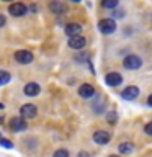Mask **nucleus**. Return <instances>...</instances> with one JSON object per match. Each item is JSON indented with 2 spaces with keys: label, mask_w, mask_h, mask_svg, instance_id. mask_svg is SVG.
Returning a JSON list of instances; mask_svg holds the SVG:
<instances>
[{
  "label": "nucleus",
  "mask_w": 152,
  "mask_h": 157,
  "mask_svg": "<svg viewBox=\"0 0 152 157\" xmlns=\"http://www.w3.org/2000/svg\"><path fill=\"white\" fill-rule=\"evenodd\" d=\"M118 149H120V152H121V154H131L134 147H132V144H131V142H121Z\"/></svg>",
  "instance_id": "2eb2a0df"
},
{
  "label": "nucleus",
  "mask_w": 152,
  "mask_h": 157,
  "mask_svg": "<svg viewBox=\"0 0 152 157\" xmlns=\"http://www.w3.org/2000/svg\"><path fill=\"white\" fill-rule=\"evenodd\" d=\"M0 144H2L3 147H8V149H12V147H13L12 141H8V139H3L2 136H0Z\"/></svg>",
  "instance_id": "aec40b11"
},
{
  "label": "nucleus",
  "mask_w": 152,
  "mask_h": 157,
  "mask_svg": "<svg viewBox=\"0 0 152 157\" xmlns=\"http://www.w3.org/2000/svg\"><path fill=\"white\" fill-rule=\"evenodd\" d=\"M147 103H149V106H152V95H149V98H147Z\"/></svg>",
  "instance_id": "b1692460"
},
{
  "label": "nucleus",
  "mask_w": 152,
  "mask_h": 157,
  "mask_svg": "<svg viewBox=\"0 0 152 157\" xmlns=\"http://www.w3.org/2000/svg\"><path fill=\"white\" fill-rule=\"evenodd\" d=\"M23 92H25L26 97H36V95H39V92H41V87H39L38 83H34V82H29V83L25 85Z\"/></svg>",
  "instance_id": "f8f14e48"
},
{
  "label": "nucleus",
  "mask_w": 152,
  "mask_h": 157,
  "mask_svg": "<svg viewBox=\"0 0 152 157\" xmlns=\"http://www.w3.org/2000/svg\"><path fill=\"white\" fill-rule=\"evenodd\" d=\"M78 95L82 98H92L95 95V88H93V85H90V83H82V85L78 87Z\"/></svg>",
  "instance_id": "9b49d317"
},
{
  "label": "nucleus",
  "mask_w": 152,
  "mask_h": 157,
  "mask_svg": "<svg viewBox=\"0 0 152 157\" xmlns=\"http://www.w3.org/2000/svg\"><path fill=\"white\" fill-rule=\"evenodd\" d=\"M8 12H10L12 17H23V15H26L28 7L25 3H21V2H15V3H12L8 7Z\"/></svg>",
  "instance_id": "39448f33"
},
{
  "label": "nucleus",
  "mask_w": 152,
  "mask_h": 157,
  "mask_svg": "<svg viewBox=\"0 0 152 157\" xmlns=\"http://www.w3.org/2000/svg\"><path fill=\"white\" fill-rule=\"evenodd\" d=\"M52 157H69V151L67 149H57Z\"/></svg>",
  "instance_id": "a211bd4d"
},
{
  "label": "nucleus",
  "mask_w": 152,
  "mask_h": 157,
  "mask_svg": "<svg viewBox=\"0 0 152 157\" xmlns=\"http://www.w3.org/2000/svg\"><path fill=\"white\" fill-rule=\"evenodd\" d=\"M85 44H87V38H83V36H75V38L69 39V48H72V49H82V48H85Z\"/></svg>",
  "instance_id": "4468645a"
},
{
  "label": "nucleus",
  "mask_w": 152,
  "mask_h": 157,
  "mask_svg": "<svg viewBox=\"0 0 152 157\" xmlns=\"http://www.w3.org/2000/svg\"><path fill=\"white\" fill-rule=\"evenodd\" d=\"M116 121H118V115H116V113H108V123H110V124H115Z\"/></svg>",
  "instance_id": "6ab92c4d"
},
{
  "label": "nucleus",
  "mask_w": 152,
  "mask_h": 157,
  "mask_svg": "<svg viewBox=\"0 0 152 157\" xmlns=\"http://www.w3.org/2000/svg\"><path fill=\"white\" fill-rule=\"evenodd\" d=\"M20 115H21L23 120H31L38 115V108L36 105H31V103H26V105H23L20 108Z\"/></svg>",
  "instance_id": "20e7f679"
},
{
  "label": "nucleus",
  "mask_w": 152,
  "mask_h": 157,
  "mask_svg": "<svg viewBox=\"0 0 152 157\" xmlns=\"http://www.w3.org/2000/svg\"><path fill=\"white\" fill-rule=\"evenodd\" d=\"M121 97L124 98V100H134V98L139 97V88L134 87V85H129L126 87L124 90L121 92Z\"/></svg>",
  "instance_id": "1a4fd4ad"
},
{
  "label": "nucleus",
  "mask_w": 152,
  "mask_h": 157,
  "mask_svg": "<svg viewBox=\"0 0 152 157\" xmlns=\"http://www.w3.org/2000/svg\"><path fill=\"white\" fill-rule=\"evenodd\" d=\"M110 132L108 131H95L93 132V141L97 142V144H100V146H105V144H108L110 142Z\"/></svg>",
  "instance_id": "0eeeda50"
},
{
  "label": "nucleus",
  "mask_w": 152,
  "mask_h": 157,
  "mask_svg": "<svg viewBox=\"0 0 152 157\" xmlns=\"http://www.w3.org/2000/svg\"><path fill=\"white\" fill-rule=\"evenodd\" d=\"M110 157H120V155H110Z\"/></svg>",
  "instance_id": "393cba45"
},
{
  "label": "nucleus",
  "mask_w": 152,
  "mask_h": 157,
  "mask_svg": "<svg viewBox=\"0 0 152 157\" xmlns=\"http://www.w3.org/2000/svg\"><path fill=\"white\" fill-rule=\"evenodd\" d=\"M8 126H10V129H12L13 132H21V131H25V129L28 128L26 120H23L21 116L12 118V120L8 121Z\"/></svg>",
  "instance_id": "7ed1b4c3"
},
{
  "label": "nucleus",
  "mask_w": 152,
  "mask_h": 157,
  "mask_svg": "<svg viewBox=\"0 0 152 157\" xmlns=\"http://www.w3.org/2000/svg\"><path fill=\"white\" fill-rule=\"evenodd\" d=\"M105 82L110 87H118V85H121L123 77H121V74H118V72H110V74H106Z\"/></svg>",
  "instance_id": "6e6552de"
},
{
  "label": "nucleus",
  "mask_w": 152,
  "mask_h": 157,
  "mask_svg": "<svg viewBox=\"0 0 152 157\" xmlns=\"http://www.w3.org/2000/svg\"><path fill=\"white\" fill-rule=\"evenodd\" d=\"M78 157H90L87 152H78Z\"/></svg>",
  "instance_id": "5701e85b"
},
{
  "label": "nucleus",
  "mask_w": 152,
  "mask_h": 157,
  "mask_svg": "<svg viewBox=\"0 0 152 157\" xmlns=\"http://www.w3.org/2000/svg\"><path fill=\"white\" fill-rule=\"evenodd\" d=\"M144 131H146V134H147V136H152V121H150V123H147V124L144 126Z\"/></svg>",
  "instance_id": "412c9836"
},
{
  "label": "nucleus",
  "mask_w": 152,
  "mask_h": 157,
  "mask_svg": "<svg viewBox=\"0 0 152 157\" xmlns=\"http://www.w3.org/2000/svg\"><path fill=\"white\" fill-rule=\"evenodd\" d=\"M15 61L20 64H29L33 61V52L26 51V49H21V51L15 52Z\"/></svg>",
  "instance_id": "423d86ee"
},
{
  "label": "nucleus",
  "mask_w": 152,
  "mask_h": 157,
  "mask_svg": "<svg viewBox=\"0 0 152 157\" xmlns=\"http://www.w3.org/2000/svg\"><path fill=\"white\" fill-rule=\"evenodd\" d=\"M49 10H51L52 13H56V15H64L67 12V5L64 2H61V0H56V2L49 3Z\"/></svg>",
  "instance_id": "9d476101"
},
{
  "label": "nucleus",
  "mask_w": 152,
  "mask_h": 157,
  "mask_svg": "<svg viewBox=\"0 0 152 157\" xmlns=\"http://www.w3.org/2000/svg\"><path fill=\"white\" fill-rule=\"evenodd\" d=\"M10 74L7 71H0V85H5V83H8L10 82Z\"/></svg>",
  "instance_id": "dca6fc26"
},
{
  "label": "nucleus",
  "mask_w": 152,
  "mask_h": 157,
  "mask_svg": "<svg viewBox=\"0 0 152 157\" xmlns=\"http://www.w3.org/2000/svg\"><path fill=\"white\" fill-rule=\"evenodd\" d=\"M101 7L103 8H116L118 7V0H103Z\"/></svg>",
  "instance_id": "f3484780"
},
{
  "label": "nucleus",
  "mask_w": 152,
  "mask_h": 157,
  "mask_svg": "<svg viewBox=\"0 0 152 157\" xmlns=\"http://www.w3.org/2000/svg\"><path fill=\"white\" fill-rule=\"evenodd\" d=\"M80 31H82V26L78 23H69L66 26V34L69 38H75V36H80Z\"/></svg>",
  "instance_id": "ddd939ff"
},
{
  "label": "nucleus",
  "mask_w": 152,
  "mask_h": 157,
  "mask_svg": "<svg viewBox=\"0 0 152 157\" xmlns=\"http://www.w3.org/2000/svg\"><path fill=\"white\" fill-rule=\"evenodd\" d=\"M98 29L103 34H111L116 31V21L113 18H103L98 21Z\"/></svg>",
  "instance_id": "f257e3e1"
},
{
  "label": "nucleus",
  "mask_w": 152,
  "mask_h": 157,
  "mask_svg": "<svg viewBox=\"0 0 152 157\" xmlns=\"http://www.w3.org/2000/svg\"><path fill=\"white\" fill-rule=\"evenodd\" d=\"M5 21H7V20H5V17H3L2 13H0V28H2V26H5Z\"/></svg>",
  "instance_id": "4be33fe9"
},
{
  "label": "nucleus",
  "mask_w": 152,
  "mask_h": 157,
  "mask_svg": "<svg viewBox=\"0 0 152 157\" xmlns=\"http://www.w3.org/2000/svg\"><path fill=\"white\" fill-rule=\"evenodd\" d=\"M142 66V61L139 56H134V54H129V56L124 57V61H123V67L124 69H129V71H136V69H139Z\"/></svg>",
  "instance_id": "f03ea898"
}]
</instances>
